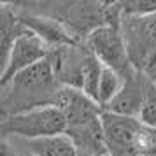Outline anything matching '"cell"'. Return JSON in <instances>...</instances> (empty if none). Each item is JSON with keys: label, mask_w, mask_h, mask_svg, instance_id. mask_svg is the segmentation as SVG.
<instances>
[{"label": "cell", "mask_w": 156, "mask_h": 156, "mask_svg": "<svg viewBox=\"0 0 156 156\" xmlns=\"http://www.w3.org/2000/svg\"><path fill=\"white\" fill-rule=\"evenodd\" d=\"M2 128L4 132L21 135L32 140V139H41V137L67 133L69 121L63 111L58 109L56 105H42L11 116L9 119L4 121Z\"/></svg>", "instance_id": "obj_1"}, {"label": "cell", "mask_w": 156, "mask_h": 156, "mask_svg": "<svg viewBox=\"0 0 156 156\" xmlns=\"http://www.w3.org/2000/svg\"><path fill=\"white\" fill-rule=\"evenodd\" d=\"M139 118H140V123L144 126L156 130V100H151L147 104H144Z\"/></svg>", "instance_id": "obj_11"}, {"label": "cell", "mask_w": 156, "mask_h": 156, "mask_svg": "<svg viewBox=\"0 0 156 156\" xmlns=\"http://www.w3.org/2000/svg\"><path fill=\"white\" fill-rule=\"evenodd\" d=\"M46 55H48V44L32 30H25L21 35L14 39L7 60L2 65V84L5 86L20 72L46 60Z\"/></svg>", "instance_id": "obj_3"}, {"label": "cell", "mask_w": 156, "mask_h": 156, "mask_svg": "<svg viewBox=\"0 0 156 156\" xmlns=\"http://www.w3.org/2000/svg\"><path fill=\"white\" fill-rule=\"evenodd\" d=\"M123 90L121 76L116 70L102 65V76H100V88H98V102L102 105L112 104Z\"/></svg>", "instance_id": "obj_9"}, {"label": "cell", "mask_w": 156, "mask_h": 156, "mask_svg": "<svg viewBox=\"0 0 156 156\" xmlns=\"http://www.w3.org/2000/svg\"><path fill=\"white\" fill-rule=\"evenodd\" d=\"M23 23L30 27V30L37 34L46 44H58V46H70L72 37L63 30L60 23L48 20V18H25Z\"/></svg>", "instance_id": "obj_8"}, {"label": "cell", "mask_w": 156, "mask_h": 156, "mask_svg": "<svg viewBox=\"0 0 156 156\" xmlns=\"http://www.w3.org/2000/svg\"><path fill=\"white\" fill-rule=\"evenodd\" d=\"M55 105L62 109L67 116L69 128L86 126L95 119H98V104L81 90L63 86L62 90L56 91Z\"/></svg>", "instance_id": "obj_5"}, {"label": "cell", "mask_w": 156, "mask_h": 156, "mask_svg": "<svg viewBox=\"0 0 156 156\" xmlns=\"http://www.w3.org/2000/svg\"><path fill=\"white\" fill-rule=\"evenodd\" d=\"M140 156H146V154H140Z\"/></svg>", "instance_id": "obj_13"}, {"label": "cell", "mask_w": 156, "mask_h": 156, "mask_svg": "<svg viewBox=\"0 0 156 156\" xmlns=\"http://www.w3.org/2000/svg\"><path fill=\"white\" fill-rule=\"evenodd\" d=\"M12 86L20 93H30L32 97H37L39 93H48V90L53 86V65L49 60H42L39 63L32 65L30 69L20 72L12 79Z\"/></svg>", "instance_id": "obj_6"}, {"label": "cell", "mask_w": 156, "mask_h": 156, "mask_svg": "<svg viewBox=\"0 0 156 156\" xmlns=\"http://www.w3.org/2000/svg\"><path fill=\"white\" fill-rule=\"evenodd\" d=\"M28 147L34 156H76L77 146L70 135L60 133L53 137H41L28 140Z\"/></svg>", "instance_id": "obj_7"}, {"label": "cell", "mask_w": 156, "mask_h": 156, "mask_svg": "<svg viewBox=\"0 0 156 156\" xmlns=\"http://www.w3.org/2000/svg\"><path fill=\"white\" fill-rule=\"evenodd\" d=\"M144 70H146V74H147L153 81H156V51L154 53H151L149 58L146 60V63H144Z\"/></svg>", "instance_id": "obj_12"}, {"label": "cell", "mask_w": 156, "mask_h": 156, "mask_svg": "<svg viewBox=\"0 0 156 156\" xmlns=\"http://www.w3.org/2000/svg\"><path fill=\"white\" fill-rule=\"evenodd\" d=\"M114 114H121V116H130L135 118L137 114H140L142 111V100L140 95L137 93V90H121V93L114 98V102L111 104Z\"/></svg>", "instance_id": "obj_10"}, {"label": "cell", "mask_w": 156, "mask_h": 156, "mask_svg": "<svg viewBox=\"0 0 156 156\" xmlns=\"http://www.w3.org/2000/svg\"><path fill=\"white\" fill-rule=\"evenodd\" d=\"M105 144L111 156H139L137 140L142 132L140 119L121 116L114 112H105L100 116Z\"/></svg>", "instance_id": "obj_2"}, {"label": "cell", "mask_w": 156, "mask_h": 156, "mask_svg": "<svg viewBox=\"0 0 156 156\" xmlns=\"http://www.w3.org/2000/svg\"><path fill=\"white\" fill-rule=\"evenodd\" d=\"M88 44L93 51V56L102 65L112 69L121 77L130 72V56L126 51V42L121 39L116 28L102 27L91 32Z\"/></svg>", "instance_id": "obj_4"}]
</instances>
